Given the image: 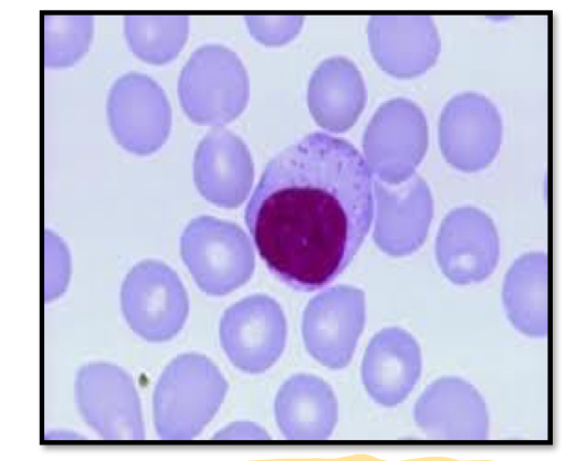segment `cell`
<instances>
[{"label": "cell", "instance_id": "obj_1", "mask_svg": "<svg viewBox=\"0 0 566 461\" xmlns=\"http://www.w3.org/2000/svg\"><path fill=\"white\" fill-rule=\"evenodd\" d=\"M374 209L371 174L358 150L313 133L266 165L244 219L269 270L293 289L313 291L353 260Z\"/></svg>", "mask_w": 566, "mask_h": 461}, {"label": "cell", "instance_id": "obj_2", "mask_svg": "<svg viewBox=\"0 0 566 461\" xmlns=\"http://www.w3.org/2000/svg\"><path fill=\"white\" fill-rule=\"evenodd\" d=\"M227 381L206 356L187 353L170 362L153 397L154 422L166 440L191 439L213 418L226 397Z\"/></svg>", "mask_w": 566, "mask_h": 461}, {"label": "cell", "instance_id": "obj_3", "mask_svg": "<svg viewBox=\"0 0 566 461\" xmlns=\"http://www.w3.org/2000/svg\"><path fill=\"white\" fill-rule=\"evenodd\" d=\"M178 95L187 116L197 124L221 126L244 109L249 80L238 55L220 44L197 49L184 66Z\"/></svg>", "mask_w": 566, "mask_h": 461}, {"label": "cell", "instance_id": "obj_4", "mask_svg": "<svg viewBox=\"0 0 566 461\" xmlns=\"http://www.w3.org/2000/svg\"><path fill=\"white\" fill-rule=\"evenodd\" d=\"M180 252L197 285L209 295L232 292L254 271L253 248L245 232L214 217L201 216L188 223Z\"/></svg>", "mask_w": 566, "mask_h": 461}, {"label": "cell", "instance_id": "obj_5", "mask_svg": "<svg viewBox=\"0 0 566 461\" xmlns=\"http://www.w3.org/2000/svg\"><path fill=\"white\" fill-rule=\"evenodd\" d=\"M129 327L149 342H164L182 328L189 311L187 292L167 264L146 260L126 275L120 292Z\"/></svg>", "mask_w": 566, "mask_h": 461}, {"label": "cell", "instance_id": "obj_6", "mask_svg": "<svg viewBox=\"0 0 566 461\" xmlns=\"http://www.w3.org/2000/svg\"><path fill=\"white\" fill-rule=\"evenodd\" d=\"M221 346L240 370L259 374L281 356L286 340V321L279 303L263 294L231 305L219 326Z\"/></svg>", "mask_w": 566, "mask_h": 461}, {"label": "cell", "instance_id": "obj_7", "mask_svg": "<svg viewBox=\"0 0 566 461\" xmlns=\"http://www.w3.org/2000/svg\"><path fill=\"white\" fill-rule=\"evenodd\" d=\"M364 323V292L350 285L332 286L315 295L304 311L305 347L323 366L344 368L353 357Z\"/></svg>", "mask_w": 566, "mask_h": 461}, {"label": "cell", "instance_id": "obj_8", "mask_svg": "<svg viewBox=\"0 0 566 461\" xmlns=\"http://www.w3.org/2000/svg\"><path fill=\"white\" fill-rule=\"evenodd\" d=\"M107 116L117 143L137 155L159 149L171 127L166 94L142 73H128L115 82L107 101Z\"/></svg>", "mask_w": 566, "mask_h": 461}, {"label": "cell", "instance_id": "obj_9", "mask_svg": "<svg viewBox=\"0 0 566 461\" xmlns=\"http://www.w3.org/2000/svg\"><path fill=\"white\" fill-rule=\"evenodd\" d=\"M427 143V123L421 111L405 101L390 102L379 108L364 136L369 170L381 181L399 185L413 174Z\"/></svg>", "mask_w": 566, "mask_h": 461}, {"label": "cell", "instance_id": "obj_10", "mask_svg": "<svg viewBox=\"0 0 566 461\" xmlns=\"http://www.w3.org/2000/svg\"><path fill=\"white\" fill-rule=\"evenodd\" d=\"M436 256L443 275L454 284L485 280L495 270L500 256L492 220L472 207L453 210L440 226Z\"/></svg>", "mask_w": 566, "mask_h": 461}, {"label": "cell", "instance_id": "obj_11", "mask_svg": "<svg viewBox=\"0 0 566 461\" xmlns=\"http://www.w3.org/2000/svg\"><path fill=\"white\" fill-rule=\"evenodd\" d=\"M412 416L418 428L437 440H484L489 434L486 404L474 386L455 376L427 386Z\"/></svg>", "mask_w": 566, "mask_h": 461}, {"label": "cell", "instance_id": "obj_12", "mask_svg": "<svg viewBox=\"0 0 566 461\" xmlns=\"http://www.w3.org/2000/svg\"><path fill=\"white\" fill-rule=\"evenodd\" d=\"M376 218L374 240L388 255L405 256L423 243L432 217V200L418 177L400 187L374 182Z\"/></svg>", "mask_w": 566, "mask_h": 461}, {"label": "cell", "instance_id": "obj_13", "mask_svg": "<svg viewBox=\"0 0 566 461\" xmlns=\"http://www.w3.org/2000/svg\"><path fill=\"white\" fill-rule=\"evenodd\" d=\"M421 369V349L413 336L402 328L387 327L368 343L360 377L375 402L395 407L412 391Z\"/></svg>", "mask_w": 566, "mask_h": 461}, {"label": "cell", "instance_id": "obj_14", "mask_svg": "<svg viewBox=\"0 0 566 461\" xmlns=\"http://www.w3.org/2000/svg\"><path fill=\"white\" fill-rule=\"evenodd\" d=\"M193 180L208 201L223 208L240 206L253 182L252 158L243 140L228 129L211 130L195 153Z\"/></svg>", "mask_w": 566, "mask_h": 461}, {"label": "cell", "instance_id": "obj_15", "mask_svg": "<svg viewBox=\"0 0 566 461\" xmlns=\"http://www.w3.org/2000/svg\"><path fill=\"white\" fill-rule=\"evenodd\" d=\"M501 135L497 112L478 97L451 102L440 119L442 153L452 166L463 171L486 167L499 150Z\"/></svg>", "mask_w": 566, "mask_h": 461}, {"label": "cell", "instance_id": "obj_16", "mask_svg": "<svg viewBox=\"0 0 566 461\" xmlns=\"http://www.w3.org/2000/svg\"><path fill=\"white\" fill-rule=\"evenodd\" d=\"M84 373V407L96 430L107 439H144L140 402L128 374L109 364L92 365Z\"/></svg>", "mask_w": 566, "mask_h": 461}, {"label": "cell", "instance_id": "obj_17", "mask_svg": "<svg viewBox=\"0 0 566 461\" xmlns=\"http://www.w3.org/2000/svg\"><path fill=\"white\" fill-rule=\"evenodd\" d=\"M274 412L277 426L291 440H324L337 422L338 405L331 386L322 378L298 374L280 388Z\"/></svg>", "mask_w": 566, "mask_h": 461}, {"label": "cell", "instance_id": "obj_18", "mask_svg": "<svg viewBox=\"0 0 566 461\" xmlns=\"http://www.w3.org/2000/svg\"><path fill=\"white\" fill-rule=\"evenodd\" d=\"M503 305L511 324L528 337L548 331V262L544 252H530L514 261L503 283Z\"/></svg>", "mask_w": 566, "mask_h": 461}, {"label": "cell", "instance_id": "obj_19", "mask_svg": "<svg viewBox=\"0 0 566 461\" xmlns=\"http://www.w3.org/2000/svg\"><path fill=\"white\" fill-rule=\"evenodd\" d=\"M356 71L345 59L324 61L313 73L307 103L315 122L323 128L340 133L354 125L364 108V94L355 90Z\"/></svg>", "mask_w": 566, "mask_h": 461}, {"label": "cell", "instance_id": "obj_20", "mask_svg": "<svg viewBox=\"0 0 566 461\" xmlns=\"http://www.w3.org/2000/svg\"><path fill=\"white\" fill-rule=\"evenodd\" d=\"M124 24L132 51L151 64H164L176 57L189 30L186 15H128Z\"/></svg>", "mask_w": 566, "mask_h": 461}, {"label": "cell", "instance_id": "obj_21", "mask_svg": "<svg viewBox=\"0 0 566 461\" xmlns=\"http://www.w3.org/2000/svg\"><path fill=\"white\" fill-rule=\"evenodd\" d=\"M245 23L251 34L265 45H281L300 31V15H248Z\"/></svg>", "mask_w": 566, "mask_h": 461}, {"label": "cell", "instance_id": "obj_22", "mask_svg": "<svg viewBox=\"0 0 566 461\" xmlns=\"http://www.w3.org/2000/svg\"><path fill=\"white\" fill-rule=\"evenodd\" d=\"M46 243V295L48 298L63 292L69 279V256L65 248L53 237Z\"/></svg>", "mask_w": 566, "mask_h": 461}, {"label": "cell", "instance_id": "obj_23", "mask_svg": "<svg viewBox=\"0 0 566 461\" xmlns=\"http://www.w3.org/2000/svg\"><path fill=\"white\" fill-rule=\"evenodd\" d=\"M268 432L250 421H238L218 431L214 439L221 440H263L269 439Z\"/></svg>", "mask_w": 566, "mask_h": 461}]
</instances>
